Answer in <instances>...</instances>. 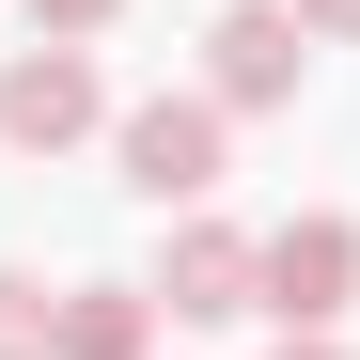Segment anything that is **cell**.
<instances>
[{"label": "cell", "mask_w": 360, "mask_h": 360, "mask_svg": "<svg viewBox=\"0 0 360 360\" xmlns=\"http://www.w3.org/2000/svg\"><path fill=\"white\" fill-rule=\"evenodd\" d=\"M110 157H126V188L157 219H188L219 188V157H235V110L219 94H141V110H110Z\"/></svg>", "instance_id": "obj_1"}, {"label": "cell", "mask_w": 360, "mask_h": 360, "mask_svg": "<svg viewBox=\"0 0 360 360\" xmlns=\"http://www.w3.org/2000/svg\"><path fill=\"white\" fill-rule=\"evenodd\" d=\"M345 297H360V219H329V204L251 251V314H282V345H329Z\"/></svg>", "instance_id": "obj_2"}, {"label": "cell", "mask_w": 360, "mask_h": 360, "mask_svg": "<svg viewBox=\"0 0 360 360\" xmlns=\"http://www.w3.org/2000/svg\"><path fill=\"white\" fill-rule=\"evenodd\" d=\"M110 126V79H94V47H16V63H0V141L16 157H63V141H94Z\"/></svg>", "instance_id": "obj_3"}, {"label": "cell", "mask_w": 360, "mask_h": 360, "mask_svg": "<svg viewBox=\"0 0 360 360\" xmlns=\"http://www.w3.org/2000/svg\"><path fill=\"white\" fill-rule=\"evenodd\" d=\"M297 63H314L297 0H235V16L204 32V94L219 110H297Z\"/></svg>", "instance_id": "obj_4"}, {"label": "cell", "mask_w": 360, "mask_h": 360, "mask_svg": "<svg viewBox=\"0 0 360 360\" xmlns=\"http://www.w3.org/2000/svg\"><path fill=\"white\" fill-rule=\"evenodd\" d=\"M251 251H266V235H235V219H204V204H188L141 297H157L172 329H219V314H251Z\"/></svg>", "instance_id": "obj_5"}, {"label": "cell", "mask_w": 360, "mask_h": 360, "mask_svg": "<svg viewBox=\"0 0 360 360\" xmlns=\"http://www.w3.org/2000/svg\"><path fill=\"white\" fill-rule=\"evenodd\" d=\"M47 360H157V297L141 282H79L47 314Z\"/></svg>", "instance_id": "obj_6"}, {"label": "cell", "mask_w": 360, "mask_h": 360, "mask_svg": "<svg viewBox=\"0 0 360 360\" xmlns=\"http://www.w3.org/2000/svg\"><path fill=\"white\" fill-rule=\"evenodd\" d=\"M47 314H63V297H47V282H16V266H0V360H47Z\"/></svg>", "instance_id": "obj_7"}, {"label": "cell", "mask_w": 360, "mask_h": 360, "mask_svg": "<svg viewBox=\"0 0 360 360\" xmlns=\"http://www.w3.org/2000/svg\"><path fill=\"white\" fill-rule=\"evenodd\" d=\"M110 16H126V0H32V32H47V47H94Z\"/></svg>", "instance_id": "obj_8"}, {"label": "cell", "mask_w": 360, "mask_h": 360, "mask_svg": "<svg viewBox=\"0 0 360 360\" xmlns=\"http://www.w3.org/2000/svg\"><path fill=\"white\" fill-rule=\"evenodd\" d=\"M297 32H360V0H297Z\"/></svg>", "instance_id": "obj_9"}, {"label": "cell", "mask_w": 360, "mask_h": 360, "mask_svg": "<svg viewBox=\"0 0 360 360\" xmlns=\"http://www.w3.org/2000/svg\"><path fill=\"white\" fill-rule=\"evenodd\" d=\"M282 360H345V345H282Z\"/></svg>", "instance_id": "obj_10"}]
</instances>
